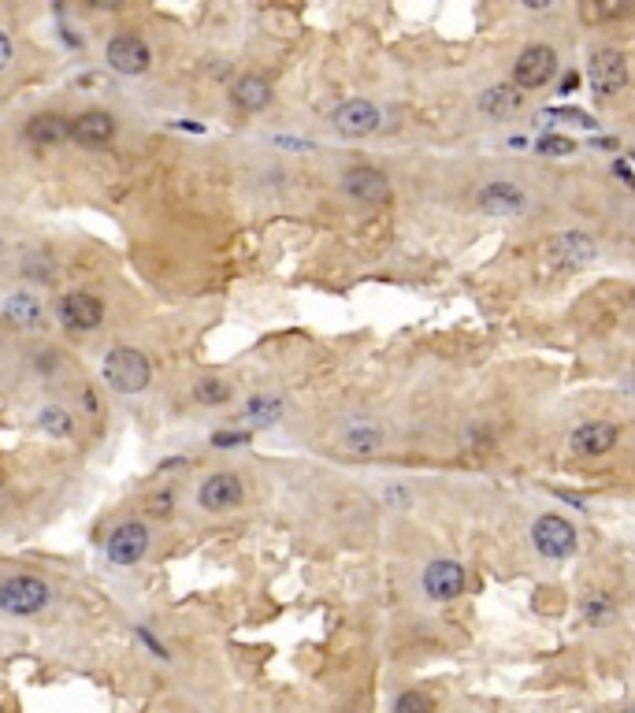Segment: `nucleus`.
Wrapping results in <instances>:
<instances>
[{"label": "nucleus", "mask_w": 635, "mask_h": 713, "mask_svg": "<svg viewBox=\"0 0 635 713\" xmlns=\"http://www.w3.org/2000/svg\"><path fill=\"white\" fill-rule=\"evenodd\" d=\"M104 60H108V67L116 75L138 78L153 67V49L138 34H116V38L108 41V49H104Z\"/></svg>", "instance_id": "nucleus-6"}, {"label": "nucleus", "mask_w": 635, "mask_h": 713, "mask_svg": "<svg viewBox=\"0 0 635 713\" xmlns=\"http://www.w3.org/2000/svg\"><path fill=\"white\" fill-rule=\"evenodd\" d=\"M532 543L546 561H565L576 554V528L558 513H543L532 528Z\"/></svg>", "instance_id": "nucleus-4"}, {"label": "nucleus", "mask_w": 635, "mask_h": 713, "mask_svg": "<svg viewBox=\"0 0 635 713\" xmlns=\"http://www.w3.org/2000/svg\"><path fill=\"white\" fill-rule=\"evenodd\" d=\"M71 138V123H67L60 112H38V116H30L26 123V142L38 145V149H56V145H64Z\"/></svg>", "instance_id": "nucleus-16"}, {"label": "nucleus", "mask_w": 635, "mask_h": 713, "mask_svg": "<svg viewBox=\"0 0 635 713\" xmlns=\"http://www.w3.org/2000/svg\"><path fill=\"white\" fill-rule=\"evenodd\" d=\"M194 398L201 405H208V409H216V405H227L234 398V390H231V383H223V379H216V376H208V379H201L194 387Z\"/></svg>", "instance_id": "nucleus-24"}, {"label": "nucleus", "mask_w": 635, "mask_h": 713, "mask_svg": "<svg viewBox=\"0 0 635 713\" xmlns=\"http://www.w3.org/2000/svg\"><path fill=\"white\" fill-rule=\"evenodd\" d=\"M101 376L116 394H142V390H149L153 364H149V357H145L142 350H134V346H112V350L104 353Z\"/></svg>", "instance_id": "nucleus-1"}, {"label": "nucleus", "mask_w": 635, "mask_h": 713, "mask_svg": "<svg viewBox=\"0 0 635 713\" xmlns=\"http://www.w3.org/2000/svg\"><path fill=\"white\" fill-rule=\"evenodd\" d=\"M212 446H220V450L249 446V431H216V435H212Z\"/></svg>", "instance_id": "nucleus-30"}, {"label": "nucleus", "mask_w": 635, "mask_h": 713, "mask_svg": "<svg viewBox=\"0 0 635 713\" xmlns=\"http://www.w3.org/2000/svg\"><path fill=\"white\" fill-rule=\"evenodd\" d=\"M246 502V487L234 472H212L201 487H197V506L205 513H231Z\"/></svg>", "instance_id": "nucleus-8"}, {"label": "nucleus", "mask_w": 635, "mask_h": 713, "mask_svg": "<svg viewBox=\"0 0 635 713\" xmlns=\"http://www.w3.org/2000/svg\"><path fill=\"white\" fill-rule=\"evenodd\" d=\"M476 205L491 216H517V212H524V194L513 182H487L476 197Z\"/></svg>", "instance_id": "nucleus-17"}, {"label": "nucleus", "mask_w": 635, "mask_h": 713, "mask_svg": "<svg viewBox=\"0 0 635 713\" xmlns=\"http://www.w3.org/2000/svg\"><path fill=\"white\" fill-rule=\"evenodd\" d=\"M149 554V524L142 520H123L119 528H112V535L104 539V558L108 565L130 569Z\"/></svg>", "instance_id": "nucleus-3"}, {"label": "nucleus", "mask_w": 635, "mask_h": 713, "mask_svg": "<svg viewBox=\"0 0 635 713\" xmlns=\"http://www.w3.org/2000/svg\"><path fill=\"white\" fill-rule=\"evenodd\" d=\"M383 116H379V108L372 101H364V97H353V101H342L331 112V127L342 134V138H368V134H376Z\"/></svg>", "instance_id": "nucleus-9"}, {"label": "nucleus", "mask_w": 635, "mask_h": 713, "mask_svg": "<svg viewBox=\"0 0 635 713\" xmlns=\"http://www.w3.org/2000/svg\"><path fill=\"white\" fill-rule=\"evenodd\" d=\"M558 71V52L550 45H532V49L520 52L517 67H513V86L517 90H535V86H546Z\"/></svg>", "instance_id": "nucleus-10"}, {"label": "nucleus", "mask_w": 635, "mask_h": 713, "mask_svg": "<svg viewBox=\"0 0 635 713\" xmlns=\"http://www.w3.org/2000/svg\"><path fill=\"white\" fill-rule=\"evenodd\" d=\"M38 428L49 435V439H71L75 435V416L67 413L64 405H45L38 413Z\"/></svg>", "instance_id": "nucleus-22"}, {"label": "nucleus", "mask_w": 635, "mask_h": 713, "mask_svg": "<svg viewBox=\"0 0 635 713\" xmlns=\"http://www.w3.org/2000/svg\"><path fill=\"white\" fill-rule=\"evenodd\" d=\"M572 149H576V142L561 138V134H546L543 142H539V153H546V156H569Z\"/></svg>", "instance_id": "nucleus-29"}, {"label": "nucleus", "mask_w": 635, "mask_h": 713, "mask_svg": "<svg viewBox=\"0 0 635 713\" xmlns=\"http://www.w3.org/2000/svg\"><path fill=\"white\" fill-rule=\"evenodd\" d=\"M15 60V45H12V34L0 26V71H8Z\"/></svg>", "instance_id": "nucleus-32"}, {"label": "nucleus", "mask_w": 635, "mask_h": 713, "mask_svg": "<svg viewBox=\"0 0 635 713\" xmlns=\"http://www.w3.org/2000/svg\"><path fill=\"white\" fill-rule=\"evenodd\" d=\"M283 416V402L279 398H268V394H257V398H249L246 402V420L253 428H272L275 420Z\"/></svg>", "instance_id": "nucleus-23"}, {"label": "nucleus", "mask_w": 635, "mask_h": 713, "mask_svg": "<svg viewBox=\"0 0 635 713\" xmlns=\"http://www.w3.org/2000/svg\"><path fill=\"white\" fill-rule=\"evenodd\" d=\"M346 446H350L353 454H372V450H379V431L376 428L346 431Z\"/></svg>", "instance_id": "nucleus-26"}, {"label": "nucleus", "mask_w": 635, "mask_h": 713, "mask_svg": "<svg viewBox=\"0 0 635 713\" xmlns=\"http://www.w3.org/2000/svg\"><path fill=\"white\" fill-rule=\"evenodd\" d=\"M4 320L12 327H19V331H30V327L41 324V298L34 294V290H15V294H8L4 298Z\"/></svg>", "instance_id": "nucleus-18"}, {"label": "nucleus", "mask_w": 635, "mask_h": 713, "mask_svg": "<svg viewBox=\"0 0 635 713\" xmlns=\"http://www.w3.org/2000/svg\"><path fill=\"white\" fill-rule=\"evenodd\" d=\"M56 364H60V361H56V353H49V350H45V353L38 357V368H41V372H52Z\"/></svg>", "instance_id": "nucleus-35"}, {"label": "nucleus", "mask_w": 635, "mask_h": 713, "mask_svg": "<svg viewBox=\"0 0 635 713\" xmlns=\"http://www.w3.org/2000/svg\"><path fill=\"white\" fill-rule=\"evenodd\" d=\"M342 190L361 205H387L390 179L379 168H350L342 175Z\"/></svg>", "instance_id": "nucleus-12"}, {"label": "nucleus", "mask_w": 635, "mask_h": 713, "mask_svg": "<svg viewBox=\"0 0 635 713\" xmlns=\"http://www.w3.org/2000/svg\"><path fill=\"white\" fill-rule=\"evenodd\" d=\"M49 602L52 587L38 572H15L8 580H0V610L8 617H38Z\"/></svg>", "instance_id": "nucleus-2"}, {"label": "nucleus", "mask_w": 635, "mask_h": 713, "mask_svg": "<svg viewBox=\"0 0 635 713\" xmlns=\"http://www.w3.org/2000/svg\"><path fill=\"white\" fill-rule=\"evenodd\" d=\"M424 591H428V598H435V602H454V598H461V591H465V569L457 565V561H431L428 569H424Z\"/></svg>", "instance_id": "nucleus-13"}, {"label": "nucleus", "mask_w": 635, "mask_h": 713, "mask_svg": "<svg viewBox=\"0 0 635 713\" xmlns=\"http://www.w3.org/2000/svg\"><path fill=\"white\" fill-rule=\"evenodd\" d=\"M23 275L26 279H38V283H52V260L49 257H26L23 260Z\"/></svg>", "instance_id": "nucleus-28"}, {"label": "nucleus", "mask_w": 635, "mask_h": 713, "mask_svg": "<svg viewBox=\"0 0 635 713\" xmlns=\"http://www.w3.org/2000/svg\"><path fill=\"white\" fill-rule=\"evenodd\" d=\"M0 257H4V238H0Z\"/></svg>", "instance_id": "nucleus-36"}, {"label": "nucleus", "mask_w": 635, "mask_h": 713, "mask_svg": "<svg viewBox=\"0 0 635 713\" xmlns=\"http://www.w3.org/2000/svg\"><path fill=\"white\" fill-rule=\"evenodd\" d=\"M112 138H116V119L101 108H90V112L71 119V142L82 145V149H101Z\"/></svg>", "instance_id": "nucleus-14"}, {"label": "nucleus", "mask_w": 635, "mask_h": 713, "mask_svg": "<svg viewBox=\"0 0 635 713\" xmlns=\"http://www.w3.org/2000/svg\"><path fill=\"white\" fill-rule=\"evenodd\" d=\"M520 104H524V93H520L513 82H498L491 90H483L480 97V108L494 119H506L513 116V112H520Z\"/></svg>", "instance_id": "nucleus-20"}, {"label": "nucleus", "mask_w": 635, "mask_h": 713, "mask_svg": "<svg viewBox=\"0 0 635 713\" xmlns=\"http://www.w3.org/2000/svg\"><path fill=\"white\" fill-rule=\"evenodd\" d=\"M56 316H60V324L67 331H78V335H86V331H97L104 324V301L97 294H86V290H71L60 298L56 305Z\"/></svg>", "instance_id": "nucleus-5"}, {"label": "nucleus", "mask_w": 635, "mask_h": 713, "mask_svg": "<svg viewBox=\"0 0 635 713\" xmlns=\"http://www.w3.org/2000/svg\"><path fill=\"white\" fill-rule=\"evenodd\" d=\"M628 12H632V4H584L580 8V15L591 19V23H598V19H621Z\"/></svg>", "instance_id": "nucleus-27"}, {"label": "nucleus", "mask_w": 635, "mask_h": 713, "mask_svg": "<svg viewBox=\"0 0 635 713\" xmlns=\"http://www.w3.org/2000/svg\"><path fill=\"white\" fill-rule=\"evenodd\" d=\"M394 713H435V702L424 691H402L394 702Z\"/></svg>", "instance_id": "nucleus-25"}, {"label": "nucleus", "mask_w": 635, "mask_h": 713, "mask_svg": "<svg viewBox=\"0 0 635 713\" xmlns=\"http://www.w3.org/2000/svg\"><path fill=\"white\" fill-rule=\"evenodd\" d=\"M595 242L580 231H569V234H558L554 242H550V264L561 268V272H580L587 268L591 260H595Z\"/></svg>", "instance_id": "nucleus-11"}, {"label": "nucleus", "mask_w": 635, "mask_h": 713, "mask_svg": "<svg viewBox=\"0 0 635 713\" xmlns=\"http://www.w3.org/2000/svg\"><path fill=\"white\" fill-rule=\"evenodd\" d=\"M580 617H584V624H591V628H606V624L617 617V606H613V598L606 595V591H587V595L580 598Z\"/></svg>", "instance_id": "nucleus-21"}, {"label": "nucleus", "mask_w": 635, "mask_h": 713, "mask_svg": "<svg viewBox=\"0 0 635 713\" xmlns=\"http://www.w3.org/2000/svg\"><path fill=\"white\" fill-rule=\"evenodd\" d=\"M587 78H591V90L598 97H613L624 90L628 82V60L621 49H595L591 52V64H587Z\"/></svg>", "instance_id": "nucleus-7"}, {"label": "nucleus", "mask_w": 635, "mask_h": 713, "mask_svg": "<svg viewBox=\"0 0 635 713\" xmlns=\"http://www.w3.org/2000/svg\"><path fill=\"white\" fill-rule=\"evenodd\" d=\"M231 101L238 104L242 112H264V108L272 104V86H268V78H260V75H242L234 82Z\"/></svg>", "instance_id": "nucleus-19"}, {"label": "nucleus", "mask_w": 635, "mask_h": 713, "mask_svg": "<svg viewBox=\"0 0 635 713\" xmlns=\"http://www.w3.org/2000/svg\"><path fill=\"white\" fill-rule=\"evenodd\" d=\"M75 86H78V90H82V93H101L104 90V78L101 75H97V71H82V75H78L75 78Z\"/></svg>", "instance_id": "nucleus-33"}, {"label": "nucleus", "mask_w": 635, "mask_h": 713, "mask_svg": "<svg viewBox=\"0 0 635 713\" xmlns=\"http://www.w3.org/2000/svg\"><path fill=\"white\" fill-rule=\"evenodd\" d=\"M82 405H86L90 413H101V398H97V390H93V387L82 390Z\"/></svg>", "instance_id": "nucleus-34"}, {"label": "nucleus", "mask_w": 635, "mask_h": 713, "mask_svg": "<svg viewBox=\"0 0 635 713\" xmlns=\"http://www.w3.org/2000/svg\"><path fill=\"white\" fill-rule=\"evenodd\" d=\"M632 160H635V153H632Z\"/></svg>", "instance_id": "nucleus-37"}, {"label": "nucleus", "mask_w": 635, "mask_h": 713, "mask_svg": "<svg viewBox=\"0 0 635 713\" xmlns=\"http://www.w3.org/2000/svg\"><path fill=\"white\" fill-rule=\"evenodd\" d=\"M569 446H572V454H580V457H602L617 446V428L606 424V420H587V424H580V428L572 431Z\"/></svg>", "instance_id": "nucleus-15"}, {"label": "nucleus", "mask_w": 635, "mask_h": 713, "mask_svg": "<svg viewBox=\"0 0 635 713\" xmlns=\"http://www.w3.org/2000/svg\"><path fill=\"white\" fill-rule=\"evenodd\" d=\"M171 506H175V494L171 491H160V494H153L149 498V517H171Z\"/></svg>", "instance_id": "nucleus-31"}]
</instances>
